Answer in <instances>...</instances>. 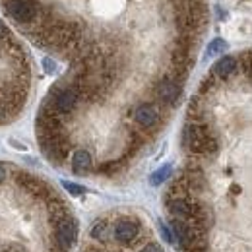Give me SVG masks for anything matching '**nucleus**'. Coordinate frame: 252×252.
<instances>
[{
  "label": "nucleus",
  "instance_id": "11",
  "mask_svg": "<svg viewBox=\"0 0 252 252\" xmlns=\"http://www.w3.org/2000/svg\"><path fill=\"white\" fill-rule=\"evenodd\" d=\"M107 220H99L94 223V227H92V237H94L95 241H105V237H107Z\"/></svg>",
  "mask_w": 252,
  "mask_h": 252
},
{
  "label": "nucleus",
  "instance_id": "16",
  "mask_svg": "<svg viewBox=\"0 0 252 252\" xmlns=\"http://www.w3.org/2000/svg\"><path fill=\"white\" fill-rule=\"evenodd\" d=\"M161 235H163L165 243H173V241H175V239H173V235H171V229H169L167 225H161Z\"/></svg>",
  "mask_w": 252,
  "mask_h": 252
},
{
  "label": "nucleus",
  "instance_id": "13",
  "mask_svg": "<svg viewBox=\"0 0 252 252\" xmlns=\"http://www.w3.org/2000/svg\"><path fill=\"white\" fill-rule=\"evenodd\" d=\"M241 70H243V74L249 80H252V51L247 53V55H243V59H241Z\"/></svg>",
  "mask_w": 252,
  "mask_h": 252
},
{
  "label": "nucleus",
  "instance_id": "12",
  "mask_svg": "<svg viewBox=\"0 0 252 252\" xmlns=\"http://www.w3.org/2000/svg\"><path fill=\"white\" fill-rule=\"evenodd\" d=\"M225 51H227V43H225L223 39H214V41L208 45V55H210V57L225 53Z\"/></svg>",
  "mask_w": 252,
  "mask_h": 252
},
{
  "label": "nucleus",
  "instance_id": "5",
  "mask_svg": "<svg viewBox=\"0 0 252 252\" xmlns=\"http://www.w3.org/2000/svg\"><path fill=\"white\" fill-rule=\"evenodd\" d=\"M156 95L161 103L169 105V107H175L179 97H181V82L173 80V78H165L161 80L156 88Z\"/></svg>",
  "mask_w": 252,
  "mask_h": 252
},
{
  "label": "nucleus",
  "instance_id": "4",
  "mask_svg": "<svg viewBox=\"0 0 252 252\" xmlns=\"http://www.w3.org/2000/svg\"><path fill=\"white\" fill-rule=\"evenodd\" d=\"M76 237H78V223L74 218L66 216L59 225H57V231H55V241H57V249L61 251H68L74 243H76Z\"/></svg>",
  "mask_w": 252,
  "mask_h": 252
},
{
  "label": "nucleus",
  "instance_id": "7",
  "mask_svg": "<svg viewBox=\"0 0 252 252\" xmlns=\"http://www.w3.org/2000/svg\"><path fill=\"white\" fill-rule=\"evenodd\" d=\"M138 231H140V227L132 218H121L115 223V239L119 243H125V245L132 243L138 237Z\"/></svg>",
  "mask_w": 252,
  "mask_h": 252
},
{
  "label": "nucleus",
  "instance_id": "9",
  "mask_svg": "<svg viewBox=\"0 0 252 252\" xmlns=\"http://www.w3.org/2000/svg\"><path fill=\"white\" fill-rule=\"evenodd\" d=\"M235 72H237V59H235V57H223V59L218 61L216 66H214V76H216V78L227 80V78L233 76Z\"/></svg>",
  "mask_w": 252,
  "mask_h": 252
},
{
  "label": "nucleus",
  "instance_id": "8",
  "mask_svg": "<svg viewBox=\"0 0 252 252\" xmlns=\"http://www.w3.org/2000/svg\"><path fill=\"white\" fill-rule=\"evenodd\" d=\"M72 169L82 175V173H88L92 169V154L88 150H76L72 154Z\"/></svg>",
  "mask_w": 252,
  "mask_h": 252
},
{
  "label": "nucleus",
  "instance_id": "3",
  "mask_svg": "<svg viewBox=\"0 0 252 252\" xmlns=\"http://www.w3.org/2000/svg\"><path fill=\"white\" fill-rule=\"evenodd\" d=\"M47 101L57 109L59 115H72L76 109H78V103H80V94L78 90L70 84V86H59L55 88L51 95L47 97Z\"/></svg>",
  "mask_w": 252,
  "mask_h": 252
},
{
  "label": "nucleus",
  "instance_id": "17",
  "mask_svg": "<svg viewBox=\"0 0 252 252\" xmlns=\"http://www.w3.org/2000/svg\"><path fill=\"white\" fill-rule=\"evenodd\" d=\"M10 39V30L4 26V22L0 20V41H8Z\"/></svg>",
  "mask_w": 252,
  "mask_h": 252
},
{
  "label": "nucleus",
  "instance_id": "10",
  "mask_svg": "<svg viewBox=\"0 0 252 252\" xmlns=\"http://www.w3.org/2000/svg\"><path fill=\"white\" fill-rule=\"evenodd\" d=\"M169 177H171V165H163L161 169H158V171L150 177V183H152L154 187H159V185L165 183Z\"/></svg>",
  "mask_w": 252,
  "mask_h": 252
},
{
  "label": "nucleus",
  "instance_id": "21",
  "mask_svg": "<svg viewBox=\"0 0 252 252\" xmlns=\"http://www.w3.org/2000/svg\"><path fill=\"white\" fill-rule=\"evenodd\" d=\"M6 113H8V111H6V107H4V103H2V97H0V123L4 121V117H6Z\"/></svg>",
  "mask_w": 252,
  "mask_h": 252
},
{
  "label": "nucleus",
  "instance_id": "18",
  "mask_svg": "<svg viewBox=\"0 0 252 252\" xmlns=\"http://www.w3.org/2000/svg\"><path fill=\"white\" fill-rule=\"evenodd\" d=\"M140 252H163V249L159 245H156V243H150V245H146Z\"/></svg>",
  "mask_w": 252,
  "mask_h": 252
},
{
  "label": "nucleus",
  "instance_id": "6",
  "mask_svg": "<svg viewBox=\"0 0 252 252\" xmlns=\"http://www.w3.org/2000/svg\"><path fill=\"white\" fill-rule=\"evenodd\" d=\"M134 121L138 126L150 130L159 123V111L150 103H142L134 109Z\"/></svg>",
  "mask_w": 252,
  "mask_h": 252
},
{
  "label": "nucleus",
  "instance_id": "1",
  "mask_svg": "<svg viewBox=\"0 0 252 252\" xmlns=\"http://www.w3.org/2000/svg\"><path fill=\"white\" fill-rule=\"evenodd\" d=\"M183 146L192 156H216L220 152V142L212 132L210 125L202 119L189 121L183 130Z\"/></svg>",
  "mask_w": 252,
  "mask_h": 252
},
{
  "label": "nucleus",
  "instance_id": "20",
  "mask_svg": "<svg viewBox=\"0 0 252 252\" xmlns=\"http://www.w3.org/2000/svg\"><path fill=\"white\" fill-rule=\"evenodd\" d=\"M6 175H8V171H6V167H4L2 163H0V185H2L4 181H6Z\"/></svg>",
  "mask_w": 252,
  "mask_h": 252
},
{
  "label": "nucleus",
  "instance_id": "22",
  "mask_svg": "<svg viewBox=\"0 0 252 252\" xmlns=\"http://www.w3.org/2000/svg\"><path fill=\"white\" fill-rule=\"evenodd\" d=\"M84 252H99V251H97V249H94V247H90V249H86Z\"/></svg>",
  "mask_w": 252,
  "mask_h": 252
},
{
  "label": "nucleus",
  "instance_id": "14",
  "mask_svg": "<svg viewBox=\"0 0 252 252\" xmlns=\"http://www.w3.org/2000/svg\"><path fill=\"white\" fill-rule=\"evenodd\" d=\"M63 187L68 190L72 196H82V194L86 192L84 187H80V185H76V183H68V181H63Z\"/></svg>",
  "mask_w": 252,
  "mask_h": 252
},
{
  "label": "nucleus",
  "instance_id": "15",
  "mask_svg": "<svg viewBox=\"0 0 252 252\" xmlns=\"http://www.w3.org/2000/svg\"><path fill=\"white\" fill-rule=\"evenodd\" d=\"M43 68H45L47 74H55L57 72V64H55V61H51L49 57L43 59Z\"/></svg>",
  "mask_w": 252,
  "mask_h": 252
},
{
  "label": "nucleus",
  "instance_id": "2",
  "mask_svg": "<svg viewBox=\"0 0 252 252\" xmlns=\"http://www.w3.org/2000/svg\"><path fill=\"white\" fill-rule=\"evenodd\" d=\"M4 8L18 24H33L41 16L39 0H4Z\"/></svg>",
  "mask_w": 252,
  "mask_h": 252
},
{
  "label": "nucleus",
  "instance_id": "19",
  "mask_svg": "<svg viewBox=\"0 0 252 252\" xmlns=\"http://www.w3.org/2000/svg\"><path fill=\"white\" fill-rule=\"evenodd\" d=\"M10 146H14V148H16V150H20V152H26V150H28V146H26V144H22V142H18V140H14V138L10 140Z\"/></svg>",
  "mask_w": 252,
  "mask_h": 252
}]
</instances>
